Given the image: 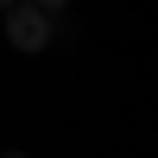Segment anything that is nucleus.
I'll use <instances>...</instances> for the list:
<instances>
[{"mask_svg":"<svg viewBox=\"0 0 158 158\" xmlns=\"http://www.w3.org/2000/svg\"><path fill=\"white\" fill-rule=\"evenodd\" d=\"M0 158H25V152H0Z\"/></svg>","mask_w":158,"mask_h":158,"instance_id":"7ed1b4c3","label":"nucleus"},{"mask_svg":"<svg viewBox=\"0 0 158 158\" xmlns=\"http://www.w3.org/2000/svg\"><path fill=\"white\" fill-rule=\"evenodd\" d=\"M6 44L13 51H44L51 44V13L38 0H13L6 6Z\"/></svg>","mask_w":158,"mask_h":158,"instance_id":"f257e3e1","label":"nucleus"},{"mask_svg":"<svg viewBox=\"0 0 158 158\" xmlns=\"http://www.w3.org/2000/svg\"><path fill=\"white\" fill-rule=\"evenodd\" d=\"M6 6H13V0H0V13H6Z\"/></svg>","mask_w":158,"mask_h":158,"instance_id":"20e7f679","label":"nucleus"},{"mask_svg":"<svg viewBox=\"0 0 158 158\" xmlns=\"http://www.w3.org/2000/svg\"><path fill=\"white\" fill-rule=\"evenodd\" d=\"M38 6H44V13H57V6H63V0H38Z\"/></svg>","mask_w":158,"mask_h":158,"instance_id":"f03ea898","label":"nucleus"}]
</instances>
